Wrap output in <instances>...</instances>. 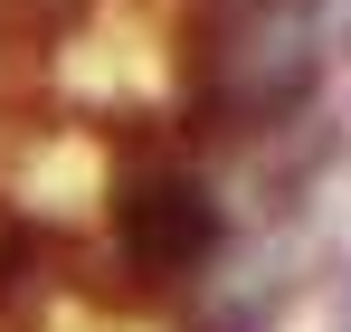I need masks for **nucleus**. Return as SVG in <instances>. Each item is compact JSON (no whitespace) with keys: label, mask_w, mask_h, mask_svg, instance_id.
<instances>
[{"label":"nucleus","mask_w":351,"mask_h":332,"mask_svg":"<svg viewBox=\"0 0 351 332\" xmlns=\"http://www.w3.org/2000/svg\"><path fill=\"white\" fill-rule=\"evenodd\" d=\"M237 237H247V209H237L228 171L190 133H171V123H114L105 190H95V247H86V276L105 285V304L162 323L190 285L219 276V257ZM86 276H76V247H66V285L86 294Z\"/></svg>","instance_id":"obj_1"},{"label":"nucleus","mask_w":351,"mask_h":332,"mask_svg":"<svg viewBox=\"0 0 351 332\" xmlns=\"http://www.w3.org/2000/svg\"><path fill=\"white\" fill-rule=\"evenodd\" d=\"M342 86L313 0H180L162 123L199 152H247Z\"/></svg>","instance_id":"obj_2"},{"label":"nucleus","mask_w":351,"mask_h":332,"mask_svg":"<svg viewBox=\"0 0 351 332\" xmlns=\"http://www.w3.org/2000/svg\"><path fill=\"white\" fill-rule=\"evenodd\" d=\"M313 294H323V332H351V257L332 276H313Z\"/></svg>","instance_id":"obj_3"},{"label":"nucleus","mask_w":351,"mask_h":332,"mask_svg":"<svg viewBox=\"0 0 351 332\" xmlns=\"http://www.w3.org/2000/svg\"><path fill=\"white\" fill-rule=\"evenodd\" d=\"M10 86H19V0H0V123H10Z\"/></svg>","instance_id":"obj_4"}]
</instances>
